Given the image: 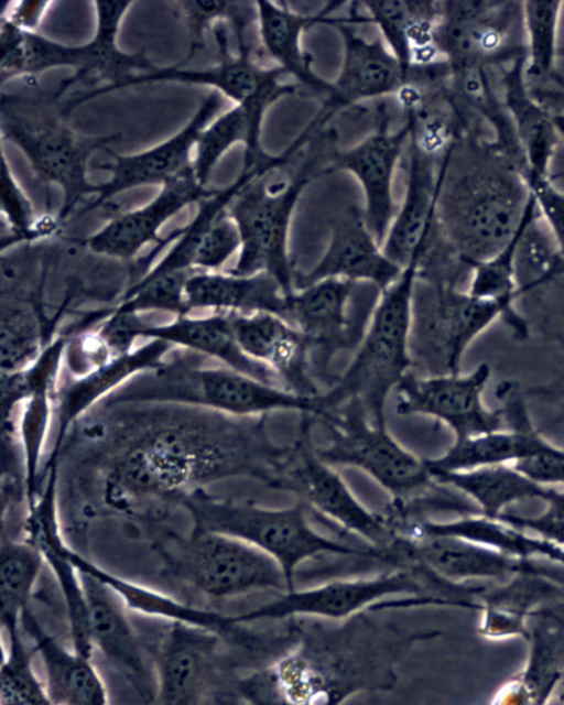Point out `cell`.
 Listing matches in <instances>:
<instances>
[{
    "instance_id": "6da1fadb",
    "label": "cell",
    "mask_w": 564,
    "mask_h": 705,
    "mask_svg": "<svg viewBox=\"0 0 564 705\" xmlns=\"http://www.w3.org/2000/svg\"><path fill=\"white\" fill-rule=\"evenodd\" d=\"M134 405L141 424L117 455L105 482L116 507L177 497L199 482L230 477L264 481L280 453L267 416H232L159 403Z\"/></svg>"
},
{
    "instance_id": "7a4b0ae2",
    "label": "cell",
    "mask_w": 564,
    "mask_h": 705,
    "mask_svg": "<svg viewBox=\"0 0 564 705\" xmlns=\"http://www.w3.org/2000/svg\"><path fill=\"white\" fill-rule=\"evenodd\" d=\"M370 612L366 609L336 627L312 617L285 619L290 644L264 666L238 679L237 695L254 704H336L361 691L393 688L403 655L416 641L438 631L406 633Z\"/></svg>"
},
{
    "instance_id": "3957f363",
    "label": "cell",
    "mask_w": 564,
    "mask_h": 705,
    "mask_svg": "<svg viewBox=\"0 0 564 705\" xmlns=\"http://www.w3.org/2000/svg\"><path fill=\"white\" fill-rule=\"evenodd\" d=\"M535 210L522 166L466 126L438 163L435 221L446 246L471 267L506 248Z\"/></svg>"
},
{
    "instance_id": "277c9868",
    "label": "cell",
    "mask_w": 564,
    "mask_h": 705,
    "mask_svg": "<svg viewBox=\"0 0 564 705\" xmlns=\"http://www.w3.org/2000/svg\"><path fill=\"white\" fill-rule=\"evenodd\" d=\"M23 79V85L17 90L2 93L1 137L23 153L43 183L62 189L63 205L56 216L61 224L78 213L80 205L83 209L88 197L95 196L96 184L87 177L91 154L109 150L108 147L119 141L121 133L79 135L67 123L69 111L55 90L42 88L34 77Z\"/></svg>"
},
{
    "instance_id": "5b68a950",
    "label": "cell",
    "mask_w": 564,
    "mask_h": 705,
    "mask_svg": "<svg viewBox=\"0 0 564 705\" xmlns=\"http://www.w3.org/2000/svg\"><path fill=\"white\" fill-rule=\"evenodd\" d=\"M96 30L93 37L80 45L55 42L37 31H25L8 22L0 23L2 84L11 78L34 77L55 67H70L74 73L61 80L55 94L62 98L70 88L80 87L67 100L72 110L78 104L112 91L130 76L156 68L144 51L124 53L116 43L121 20L130 1H94Z\"/></svg>"
},
{
    "instance_id": "8992f818",
    "label": "cell",
    "mask_w": 564,
    "mask_h": 705,
    "mask_svg": "<svg viewBox=\"0 0 564 705\" xmlns=\"http://www.w3.org/2000/svg\"><path fill=\"white\" fill-rule=\"evenodd\" d=\"M200 357L185 349L174 356L170 352L162 364L132 377L98 405L175 404L232 416L274 411L315 414V395L296 394L225 366L200 365Z\"/></svg>"
},
{
    "instance_id": "52a82bcc",
    "label": "cell",
    "mask_w": 564,
    "mask_h": 705,
    "mask_svg": "<svg viewBox=\"0 0 564 705\" xmlns=\"http://www.w3.org/2000/svg\"><path fill=\"white\" fill-rule=\"evenodd\" d=\"M416 261L379 292L365 333L346 369L315 395L314 415L357 401L369 420L386 425V405L400 381L412 370L410 332Z\"/></svg>"
},
{
    "instance_id": "ba28073f",
    "label": "cell",
    "mask_w": 564,
    "mask_h": 705,
    "mask_svg": "<svg viewBox=\"0 0 564 705\" xmlns=\"http://www.w3.org/2000/svg\"><path fill=\"white\" fill-rule=\"evenodd\" d=\"M186 511L192 531L216 532L239 539L273 557L281 566L290 589L301 563L321 555L352 556L387 561L382 551L358 547L317 532L307 520L308 508L301 501L288 508H268L250 500L220 498L196 487L176 499Z\"/></svg>"
},
{
    "instance_id": "9c48e42d",
    "label": "cell",
    "mask_w": 564,
    "mask_h": 705,
    "mask_svg": "<svg viewBox=\"0 0 564 705\" xmlns=\"http://www.w3.org/2000/svg\"><path fill=\"white\" fill-rule=\"evenodd\" d=\"M496 321L503 322L518 340L530 335L522 314L477 297L460 285L417 275L412 299L411 372L419 376L460 372L468 347Z\"/></svg>"
},
{
    "instance_id": "30bf717a",
    "label": "cell",
    "mask_w": 564,
    "mask_h": 705,
    "mask_svg": "<svg viewBox=\"0 0 564 705\" xmlns=\"http://www.w3.org/2000/svg\"><path fill=\"white\" fill-rule=\"evenodd\" d=\"M282 169L249 183L228 207L235 220L240 249L235 265L227 270L237 275L268 273L288 295L294 291V275L289 252L292 217L302 193L319 175L315 160L308 158L296 173L276 177Z\"/></svg>"
},
{
    "instance_id": "8fae6325",
    "label": "cell",
    "mask_w": 564,
    "mask_h": 705,
    "mask_svg": "<svg viewBox=\"0 0 564 705\" xmlns=\"http://www.w3.org/2000/svg\"><path fill=\"white\" fill-rule=\"evenodd\" d=\"M313 419L324 434L323 445L314 442L321 459L333 467L364 471L388 491L392 502L417 498L437 485L425 458L404 448L386 425L373 424L359 402L348 401Z\"/></svg>"
},
{
    "instance_id": "7c38bea8",
    "label": "cell",
    "mask_w": 564,
    "mask_h": 705,
    "mask_svg": "<svg viewBox=\"0 0 564 705\" xmlns=\"http://www.w3.org/2000/svg\"><path fill=\"white\" fill-rule=\"evenodd\" d=\"M434 590L463 605L467 587L448 582L425 567L410 563L375 576L339 578L319 585L279 593L274 599L242 614L232 615L238 623L260 620L283 621L294 617L344 620L395 595L445 598L427 594Z\"/></svg>"
},
{
    "instance_id": "4fadbf2b",
    "label": "cell",
    "mask_w": 564,
    "mask_h": 705,
    "mask_svg": "<svg viewBox=\"0 0 564 705\" xmlns=\"http://www.w3.org/2000/svg\"><path fill=\"white\" fill-rule=\"evenodd\" d=\"M155 547L165 573L212 598L290 589L273 557L226 534L192 530L186 535L171 533Z\"/></svg>"
},
{
    "instance_id": "5bb4252c",
    "label": "cell",
    "mask_w": 564,
    "mask_h": 705,
    "mask_svg": "<svg viewBox=\"0 0 564 705\" xmlns=\"http://www.w3.org/2000/svg\"><path fill=\"white\" fill-rule=\"evenodd\" d=\"M312 430V414H301L297 436L288 445L268 487L294 495L308 510L328 518L390 557L395 533L382 513L366 508L334 467L321 459Z\"/></svg>"
},
{
    "instance_id": "9a60e30c",
    "label": "cell",
    "mask_w": 564,
    "mask_h": 705,
    "mask_svg": "<svg viewBox=\"0 0 564 705\" xmlns=\"http://www.w3.org/2000/svg\"><path fill=\"white\" fill-rule=\"evenodd\" d=\"M359 283L329 278L316 281L285 296L282 317L306 337L314 378L334 379L329 366L343 350L358 346L377 302L379 291L366 295ZM329 384V386H330Z\"/></svg>"
},
{
    "instance_id": "2e32d148",
    "label": "cell",
    "mask_w": 564,
    "mask_h": 705,
    "mask_svg": "<svg viewBox=\"0 0 564 705\" xmlns=\"http://www.w3.org/2000/svg\"><path fill=\"white\" fill-rule=\"evenodd\" d=\"M521 1H440L436 46L449 72L499 67L524 54L516 45Z\"/></svg>"
},
{
    "instance_id": "e0dca14e",
    "label": "cell",
    "mask_w": 564,
    "mask_h": 705,
    "mask_svg": "<svg viewBox=\"0 0 564 705\" xmlns=\"http://www.w3.org/2000/svg\"><path fill=\"white\" fill-rule=\"evenodd\" d=\"M225 26L226 22L218 21L213 29L219 54L216 65L205 69H185L177 64L156 67L150 73L128 77L115 89L156 82L209 86L243 108L253 126L261 130L269 107L279 98L300 91L302 87L285 82L283 78L288 75L279 67L258 62L252 48L237 50L236 55L230 54Z\"/></svg>"
},
{
    "instance_id": "ac0fdd59",
    "label": "cell",
    "mask_w": 564,
    "mask_h": 705,
    "mask_svg": "<svg viewBox=\"0 0 564 705\" xmlns=\"http://www.w3.org/2000/svg\"><path fill=\"white\" fill-rule=\"evenodd\" d=\"M490 378L487 362L466 373L419 376L410 371L394 390L395 412L433 417L448 426L455 438L502 429L500 408L492 410L484 401Z\"/></svg>"
},
{
    "instance_id": "d6986e66",
    "label": "cell",
    "mask_w": 564,
    "mask_h": 705,
    "mask_svg": "<svg viewBox=\"0 0 564 705\" xmlns=\"http://www.w3.org/2000/svg\"><path fill=\"white\" fill-rule=\"evenodd\" d=\"M506 427L455 438L449 448L434 458H425L430 473L467 470L481 466L514 464L547 453L557 445L549 442L533 425L527 405L528 397L514 381L501 382L496 389Z\"/></svg>"
},
{
    "instance_id": "ffe728a7",
    "label": "cell",
    "mask_w": 564,
    "mask_h": 705,
    "mask_svg": "<svg viewBox=\"0 0 564 705\" xmlns=\"http://www.w3.org/2000/svg\"><path fill=\"white\" fill-rule=\"evenodd\" d=\"M223 102L224 96L213 90L178 132L145 151L119 155L107 150L112 161L99 164L98 169L109 172L110 177L105 183L96 185L95 196L79 213L105 205L121 192L138 186H162L192 167V153L197 140Z\"/></svg>"
},
{
    "instance_id": "44dd1931",
    "label": "cell",
    "mask_w": 564,
    "mask_h": 705,
    "mask_svg": "<svg viewBox=\"0 0 564 705\" xmlns=\"http://www.w3.org/2000/svg\"><path fill=\"white\" fill-rule=\"evenodd\" d=\"M380 115L377 130L357 144L335 152L323 174L344 171L356 177L365 196L364 217L382 245L399 207L393 180L405 151L409 126L405 122L398 130H391L384 111Z\"/></svg>"
},
{
    "instance_id": "7402d4cb",
    "label": "cell",
    "mask_w": 564,
    "mask_h": 705,
    "mask_svg": "<svg viewBox=\"0 0 564 705\" xmlns=\"http://www.w3.org/2000/svg\"><path fill=\"white\" fill-rule=\"evenodd\" d=\"M262 174L260 167H242L230 185L199 200L193 219L178 228L175 245L145 275L220 269L240 249L239 231L228 207L241 189Z\"/></svg>"
},
{
    "instance_id": "603a6c76",
    "label": "cell",
    "mask_w": 564,
    "mask_h": 705,
    "mask_svg": "<svg viewBox=\"0 0 564 705\" xmlns=\"http://www.w3.org/2000/svg\"><path fill=\"white\" fill-rule=\"evenodd\" d=\"M58 465L46 470L44 485L28 505L24 520L25 540L41 554L61 589L69 627L72 648L91 657L87 601L79 571L72 563L57 513Z\"/></svg>"
},
{
    "instance_id": "cb8c5ba5",
    "label": "cell",
    "mask_w": 564,
    "mask_h": 705,
    "mask_svg": "<svg viewBox=\"0 0 564 705\" xmlns=\"http://www.w3.org/2000/svg\"><path fill=\"white\" fill-rule=\"evenodd\" d=\"M395 549L406 563L419 564L448 582L464 584L471 579H494L499 583L521 572L554 575L536 560H521L475 542L424 533L417 530L398 535ZM561 581V579H560Z\"/></svg>"
},
{
    "instance_id": "d4e9b609",
    "label": "cell",
    "mask_w": 564,
    "mask_h": 705,
    "mask_svg": "<svg viewBox=\"0 0 564 705\" xmlns=\"http://www.w3.org/2000/svg\"><path fill=\"white\" fill-rule=\"evenodd\" d=\"M405 191L381 248L401 268L420 261L438 241L435 221L436 184L442 156L434 155L408 138Z\"/></svg>"
},
{
    "instance_id": "484cf974",
    "label": "cell",
    "mask_w": 564,
    "mask_h": 705,
    "mask_svg": "<svg viewBox=\"0 0 564 705\" xmlns=\"http://www.w3.org/2000/svg\"><path fill=\"white\" fill-rule=\"evenodd\" d=\"M228 313L242 351L267 367L280 387L306 397L322 391L312 371L310 344L301 330L274 313Z\"/></svg>"
},
{
    "instance_id": "4316f807",
    "label": "cell",
    "mask_w": 564,
    "mask_h": 705,
    "mask_svg": "<svg viewBox=\"0 0 564 705\" xmlns=\"http://www.w3.org/2000/svg\"><path fill=\"white\" fill-rule=\"evenodd\" d=\"M329 239L318 261L294 275V290L329 278L369 283L380 291L403 268L390 260L370 231L361 209L350 206L330 220Z\"/></svg>"
},
{
    "instance_id": "83f0119b",
    "label": "cell",
    "mask_w": 564,
    "mask_h": 705,
    "mask_svg": "<svg viewBox=\"0 0 564 705\" xmlns=\"http://www.w3.org/2000/svg\"><path fill=\"white\" fill-rule=\"evenodd\" d=\"M196 178L193 166L161 186L159 194L145 205L120 214L80 242L97 254L131 259L150 242H161L159 230L173 216L193 203L208 197Z\"/></svg>"
},
{
    "instance_id": "f1b7e54d",
    "label": "cell",
    "mask_w": 564,
    "mask_h": 705,
    "mask_svg": "<svg viewBox=\"0 0 564 705\" xmlns=\"http://www.w3.org/2000/svg\"><path fill=\"white\" fill-rule=\"evenodd\" d=\"M356 24L347 13L332 25L343 41L339 72L330 82L332 93L324 102L333 113L364 100L395 96L405 80L402 66L382 39L366 37Z\"/></svg>"
},
{
    "instance_id": "f546056e",
    "label": "cell",
    "mask_w": 564,
    "mask_h": 705,
    "mask_svg": "<svg viewBox=\"0 0 564 705\" xmlns=\"http://www.w3.org/2000/svg\"><path fill=\"white\" fill-rule=\"evenodd\" d=\"M220 638L202 627L170 623L155 659V701L169 705L200 703L215 674Z\"/></svg>"
},
{
    "instance_id": "4dcf8cb0",
    "label": "cell",
    "mask_w": 564,
    "mask_h": 705,
    "mask_svg": "<svg viewBox=\"0 0 564 705\" xmlns=\"http://www.w3.org/2000/svg\"><path fill=\"white\" fill-rule=\"evenodd\" d=\"M79 573L93 648L131 683L142 698L155 699V672L150 671L139 637L127 615L128 608L100 581Z\"/></svg>"
},
{
    "instance_id": "1f68e13d",
    "label": "cell",
    "mask_w": 564,
    "mask_h": 705,
    "mask_svg": "<svg viewBox=\"0 0 564 705\" xmlns=\"http://www.w3.org/2000/svg\"><path fill=\"white\" fill-rule=\"evenodd\" d=\"M341 4L327 2L316 12H303L294 9L290 2L256 1L260 52L302 88L326 98L332 93V83L319 77L312 68L302 37L305 30L314 24L333 25L336 18L332 14Z\"/></svg>"
},
{
    "instance_id": "d6a6232c",
    "label": "cell",
    "mask_w": 564,
    "mask_h": 705,
    "mask_svg": "<svg viewBox=\"0 0 564 705\" xmlns=\"http://www.w3.org/2000/svg\"><path fill=\"white\" fill-rule=\"evenodd\" d=\"M129 334L134 341L139 338L159 339L173 347L215 359L236 371L279 386L267 367L242 351L234 334L228 312H212L204 316L186 314L161 324H148L138 315L131 323Z\"/></svg>"
},
{
    "instance_id": "836d02e7",
    "label": "cell",
    "mask_w": 564,
    "mask_h": 705,
    "mask_svg": "<svg viewBox=\"0 0 564 705\" xmlns=\"http://www.w3.org/2000/svg\"><path fill=\"white\" fill-rule=\"evenodd\" d=\"M500 68V97L525 164L527 181L550 177L561 140L553 113L535 97L524 74V54Z\"/></svg>"
},
{
    "instance_id": "e575fe53",
    "label": "cell",
    "mask_w": 564,
    "mask_h": 705,
    "mask_svg": "<svg viewBox=\"0 0 564 705\" xmlns=\"http://www.w3.org/2000/svg\"><path fill=\"white\" fill-rule=\"evenodd\" d=\"M172 345L148 339L145 344L115 356L109 362L82 378H66L56 386V438L51 454H59L69 427L105 398L140 372L162 364L174 349Z\"/></svg>"
},
{
    "instance_id": "d590c367",
    "label": "cell",
    "mask_w": 564,
    "mask_h": 705,
    "mask_svg": "<svg viewBox=\"0 0 564 705\" xmlns=\"http://www.w3.org/2000/svg\"><path fill=\"white\" fill-rule=\"evenodd\" d=\"M359 6L365 22L377 26L405 76L411 68L445 62L436 46L440 1H359Z\"/></svg>"
},
{
    "instance_id": "8d00e7d4",
    "label": "cell",
    "mask_w": 564,
    "mask_h": 705,
    "mask_svg": "<svg viewBox=\"0 0 564 705\" xmlns=\"http://www.w3.org/2000/svg\"><path fill=\"white\" fill-rule=\"evenodd\" d=\"M564 598V586L552 575L521 572L479 595L478 633L487 639H527L529 619L535 610Z\"/></svg>"
},
{
    "instance_id": "74e56055",
    "label": "cell",
    "mask_w": 564,
    "mask_h": 705,
    "mask_svg": "<svg viewBox=\"0 0 564 705\" xmlns=\"http://www.w3.org/2000/svg\"><path fill=\"white\" fill-rule=\"evenodd\" d=\"M21 628L34 643L44 668V683L51 704L104 705L108 703L107 686L97 669L86 657L59 643L37 621L30 607L20 619Z\"/></svg>"
},
{
    "instance_id": "f35d334b",
    "label": "cell",
    "mask_w": 564,
    "mask_h": 705,
    "mask_svg": "<svg viewBox=\"0 0 564 705\" xmlns=\"http://www.w3.org/2000/svg\"><path fill=\"white\" fill-rule=\"evenodd\" d=\"M72 563L79 572L91 575L109 587L128 610L172 622H184L202 627L221 637H247L243 623H237L232 615L188 605L169 594L151 588L112 573L74 549L68 551Z\"/></svg>"
},
{
    "instance_id": "ab89813d",
    "label": "cell",
    "mask_w": 564,
    "mask_h": 705,
    "mask_svg": "<svg viewBox=\"0 0 564 705\" xmlns=\"http://www.w3.org/2000/svg\"><path fill=\"white\" fill-rule=\"evenodd\" d=\"M524 668L492 699L496 704H544L564 672V623L539 611L531 614Z\"/></svg>"
},
{
    "instance_id": "60d3db41",
    "label": "cell",
    "mask_w": 564,
    "mask_h": 705,
    "mask_svg": "<svg viewBox=\"0 0 564 705\" xmlns=\"http://www.w3.org/2000/svg\"><path fill=\"white\" fill-rule=\"evenodd\" d=\"M286 294L268 273L237 275L228 271H195L185 285L189 313L210 312L257 313L282 315Z\"/></svg>"
},
{
    "instance_id": "b9f144b4",
    "label": "cell",
    "mask_w": 564,
    "mask_h": 705,
    "mask_svg": "<svg viewBox=\"0 0 564 705\" xmlns=\"http://www.w3.org/2000/svg\"><path fill=\"white\" fill-rule=\"evenodd\" d=\"M417 530L430 534L451 535L487 546L521 560L547 558L564 566V547L517 528L499 518L480 512L462 514L448 521L425 519L404 528L401 533Z\"/></svg>"
},
{
    "instance_id": "7bdbcfd3",
    "label": "cell",
    "mask_w": 564,
    "mask_h": 705,
    "mask_svg": "<svg viewBox=\"0 0 564 705\" xmlns=\"http://www.w3.org/2000/svg\"><path fill=\"white\" fill-rule=\"evenodd\" d=\"M435 481L467 496L478 512L497 518L503 510L527 498L544 499L549 488L542 486L511 464L481 466L457 471H432Z\"/></svg>"
},
{
    "instance_id": "ee69618b",
    "label": "cell",
    "mask_w": 564,
    "mask_h": 705,
    "mask_svg": "<svg viewBox=\"0 0 564 705\" xmlns=\"http://www.w3.org/2000/svg\"><path fill=\"white\" fill-rule=\"evenodd\" d=\"M40 304L14 290L1 294V372L30 366L52 341Z\"/></svg>"
},
{
    "instance_id": "f6af8a7d",
    "label": "cell",
    "mask_w": 564,
    "mask_h": 705,
    "mask_svg": "<svg viewBox=\"0 0 564 705\" xmlns=\"http://www.w3.org/2000/svg\"><path fill=\"white\" fill-rule=\"evenodd\" d=\"M261 130L251 122L243 108L234 106L214 119L200 133L193 159L197 181L205 186L220 158L236 143H243L242 165H253L265 160L268 154L261 147Z\"/></svg>"
},
{
    "instance_id": "bcb514c9",
    "label": "cell",
    "mask_w": 564,
    "mask_h": 705,
    "mask_svg": "<svg viewBox=\"0 0 564 705\" xmlns=\"http://www.w3.org/2000/svg\"><path fill=\"white\" fill-rule=\"evenodd\" d=\"M564 2L557 0L521 1L524 34V74L529 85L554 79L558 26Z\"/></svg>"
},
{
    "instance_id": "7dc6e473",
    "label": "cell",
    "mask_w": 564,
    "mask_h": 705,
    "mask_svg": "<svg viewBox=\"0 0 564 705\" xmlns=\"http://www.w3.org/2000/svg\"><path fill=\"white\" fill-rule=\"evenodd\" d=\"M0 555L1 626L21 625L44 561L25 539L10 536L2 538Z\"/></svg>"
},
{
    "instance_id": "c3c4849f",
    "label": "cell",
    "mask_w": 564,
    "mask_h": 705,
    "mask_svg": "<svg viewBox=\"0 0 564 705\" xmlns=\"http://www.w3.org/2000/svg\"><path fill=\"white\" fill-rule=\"evenodd\" d=\"M21 625L2 627L0 704H51L44 680L40 679L31 652L25 647Z\"/></svg>"
},
{
    "instance_id": "681fc988",
    "label": "cell",
    "mask_w": 564,
    "mask_h": 705,
    "mask_svg": "<svg viewBox=\"0 0 564 705\" xmlns=\"http://www.w3.org/2000/svg\"><path fill=\"white\" fill-rule=\"evenodd\" d=\"M189 34V51L178 65H183L205 46V30L213 23H228L236 37L237 46L250 45L248 30L257 24V7L247 1H177L175 2Z\"/></svg>"
},
{
    "instance_id": "f907efd6",
    "label": "cell",
    "mask_w": 564,
    "mask_h": 705,
    "mask_svg": "<svg viewBox=\"0 0 564 705\" xmlns=\"http://www.w3.org/2000/svg\"><path fill=\"white\" fill-rule=\"evenodd\" d=\"M195 271L197 270H175L144 275L129 288L115 311L137 315L147 312H165L175 316L189 314L185 285Z\"/></svg>"
},
{
    "instance_id": "816d5d0a",
    "label": "cell",
    "mask_w": 564,
    "mask_h": 705,
    "mask_svg": "<svg viewBox=\"0 0 564 705\" xmlns=\"http://www.w3.org/2000/svg\"><path fill=\"white\" fill-rule=\"evenodd\" d=\"M1 212L8 228V236L2 237V250L15 242H30L48 235L59 225L56 218L36 219L33 206L12 175L4 154L1 171Z\"/></svg>"
},
{
    "instance_id": "f5cc1de1",
    "label": "cell",
    "mask_w": 564,
    "mask_h": 705,
    "mask_svg": "<svg viewBox=\"0 0 564 705\" xmlns=\"http://www.w3.org/2000/svg\"><path fill=\"white\" fill-rule=\"evenodd\" d=\"M543 500L546 507L536 516L502 512L497 518L564 547V489L550 487Z\"/></svg>"
},
{
    "instance_id": "db71d44e",
    "label": "cell",
    "mask_w": 564,
    "mask_h": 705,
    "mask_svg": "<svg viewBox=\"0 0 564 705\" xmlns=\"http://www.w3.org/2000/svg\"><path fill=\"white\" fill-rule=\"evenodd\" d=\"M528 184L539 214L564 256V192L553 184L551 177L533 180Z\"/></svg>"
},
{
    "instance_id": "11a10c76",
    "label": "cell",
    "mask_w": 564,
    "mask_h": 705,
    "mask_svg": "<svg viewBox=\"0 0 564 705\" xmlns=\"http://www.w3.org/2000/svg\"><path fill=\"white\" fill-rule=\"evenodd\" d=\"M513 466L542 486L564 485V448L560 446L547 453L519 460Z\"/></svg>"
},
{
    "instance_id": "9f6ffc18",
    "label": "cell",
    "mask_w": 564,
    "mask_h": 705,
    "mask_svg": "<svg viewBox=\"0 0 564 705\" xmlns=\"http://www.w3.org/2000/svg\"><path fill=\"white\" fill-rule=\"evenodd\" d=\"M51 2L48 1H13L8 2L1 13V21L25 30L36 31Z\"/></svg>"
},
{
    "instance_id": "6f0895ef",
    "label": "cell",
    "mask_w": 564,
    "mask_h": 705,
    "mask_svg": "<svg viewBox=\"0 0 564 705\" xmlns=\"http://www.w3.org/2000/svg\"><path fill=\"white\" fill-rule=\"evenodd\" d=\"M556 338L564 349V336L558 334ZM524 392L527 397L538 398L547 402L555 411V422L564 430V377L549 384L527 389Z\"/></svg>"
},
{
    "instance_id": "680465c9",
    "label": "cell",
    "mask_w": 564,
    "mask_h": 705,
    "mask_svg": "<svg viewBox=\"0 0 564 705\" xmlns=\"http://www.w3.org/2000/svg\"><path fill=\"white\" fill-rule=\"evenodd\" d=\"M560 138L564 140V112L553 113Z\"/></svg>"
},
{
    "instance_id": "91938a15",
    "label": "cell",
    "mask_w": 564,
    "mask_h": 705,
    "mask_svg": "<svg viewBox=\"0 0 564 705\" xmlns=\"http://www.w3.org/2000/svg\"><path fill=\"white\" fill-rule=\"evenodd\" d=\"M553 695L557 697L558 702L564 703V672L560 676Z\"/></svg>"
}]
</instances>
